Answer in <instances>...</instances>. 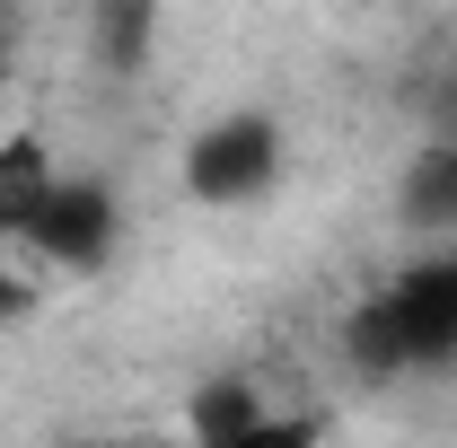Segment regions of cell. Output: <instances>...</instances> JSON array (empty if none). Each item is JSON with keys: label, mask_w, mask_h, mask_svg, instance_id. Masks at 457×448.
Returning <instances> with one entry per match:
<instances>
[{"label": "cell", "mask_w": 457, "mask_h": 448, "mask_svg": "<svg viewBox=\"0 0 457 448\" xmlns=\"http://www.w3.org/2000/svg\"><path fill=\"white\" fill-rule=\"evenodd\" d=\"M54 185H62V168H54V150L36 132H0V255L27 246V228H36Z\"/></svg>", "instance_id": "obj_4"}, {"label": "cell", "mask_w": 457, "mask_h": 448, "mask_svg": "<svg viewBox=\"0 0 457 448\" xmlns=\"http://www.w3.org/2000/svg\"><path fill=\"white\" fill-rule=\"evenodd\" d=\"M97 36H106L114 71H132V62H141V45L159 36V18H150V9H106V18H97Z\"/></svg>", "instance_id": "obj_9"}, {"label": "cell", "mask_w": 457, "mask_h": 448, "mask_svg": "<svg viewBox=\"0 0 457 448\" xmlns=\"http://www.w3.org/2000/svg\"><path fill=\"white\" fill-rule=\"evenodd\" d=\"M27 308H36V281L18 273V255H0V326H18Z\"/></svg>", "instance_id": "obj_10"}, {"label": "cell", "mask_w": 457, "mask_h": 448, "mask_svg": "<svg viewBox=\"0 0 457 448\" xmlns=\"http://www.w3.org/2000/svg\"><path fill=\"white\" fill-rule=\"evenodd\" d=\"M114 246H123V194H114L106 176H62L18 255H36L54 273H106Z\"/></svg>", "instance_id": "obj_3"}, {"label": "cell", "mask_w": 457, "mask_h": 448, "mask_svg": "<svg viewBox=\"0 0 457 448\" xmlns=\"http://www.w3.org/2000/svg\"><path fill=\"white\" fill-rule=\"evenodd\" d=\"M343 361H352V378H370V387H396V378H404L378 290H370V299H352V317H343Z\"/></svg>", "instance_id": "obj_7"}, {"label": "cell", "mask_w": 457, "mask_h": 448, "mask_svg": "<svg viewBox=\"0 0 457 448\" xmlns=\"http://www.w3.org/2000/svg\"><path fill=\"white\" fill-rule=\"evenodd\" d=\"M378 308H387L404 378L457 369V246H413L396 273L378 281Z\"/></svg>", "instance_id": "obj_2"}, {"label": "cell", "mask_w": 457, "mask_h": 448, "mask_svg": "<svg viewBox=\"0 0 457 448\" xmlns=\"http://www.w3.org/2000/svg\"><path fill=\"white\" fill-rule=\"evenodd\" d=\"M264 413H273V404H264L255 378H203L194 404H185V440H194V448H237Z\"/></svg>", "instance_id": "obj_6"}, {"label": "cell", "mask_w": 457, "mask_h": 448, "mask_svg": "<svg viewBox=\"0 0 457 448\" xmlns=\"http://www.w3.org/2000/svg\"><path fill=\"white\" fill-rule=\"evenodd\" d=\"M237 448H326V422H317V413H282V404H273V413H264Z\"/></svg>", "instance_id": "obj_8"}, {"label": "cell", "mask_w": 457, "mask_h": 448, "mask_svg": "<svg viewBox=\"0 0 457 448\" xmlns=\"http://www.w3.org/2000/svg\"><path fill=\"white\" fill-rule=\"evenodd\" d=\"M282 159H290L282 114L228 106L212 123H194V141H185V194L203 212H246V203H264L282 185Z\"/></svg>", "instance_id": "obj_1"}, {"label": "cell", "mask_w": 457, "mask_h": 448, "mask_svg": "<svg viewBox=\"0 0 457 448\" xmlns=\"http://www.w3.org/2000/svg\"><path fill=\"white\" fill-rule=\"evenodd\" d=\"M396 203H404V220L422 228L431 246H457V132H431V141L404 159Z\"/></svg>", "instance_id": "obj_5"}]
</instances>
